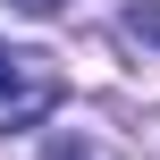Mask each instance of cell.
<instances>
[{
	"mask_svg": "<svg viewBox=\"0 0 160 160\" xmlns=\"http://www.w3.org/2000/svg\"><path fill=\"white\" fill-rule=\"evenodd\" d=\"M59 110V68L42 51H8L0 42V127H42Z\"/></svg>",
	"mask_w": 160,
	"mask_h": 160,
	"instance_id": "6da1fadb",
	"label": "cell"
},
{
	"mask_svg": "<svg viewBox=\"0 0 160 160\" xmlns=\"http://www.w3.org/2000/svg\"><path fill=\"white\" fill-rule=\"evenodd\" d=\"M118 25H127V42H152V51H160V0H135Z\"/></svg>",
	"mask_w": 160,
	"mask_h": 160,
	"instance_id": "7a4b0ae2",
	"label": "cell"
},
{
	"mask_svg": "<svg viewBox=\"0 0 160 160\" xmlns=\"http://www.w3.org/2000/svg\"><path fill=\"white\" fill-rule=\"evenodd\" d=\"M42 160H101V152H93L84 135H59V143H51V152H42Z\"/></svg>",
	"mask_w": 160,
	"mask_h": 160,
	"instance_id": "3957f363",
	"label": "cell"
},
{
	"mask_svg": "<svg viewBox=\"0 0 160 160\" xmlns=\"http://www.w3.org/2000/svg\"><path fill=\"white\" fill-rule=\"evenodd\" d=\"M8 8H25V17H59V0H8Z\"/></svg>",
	"mask_w": 160,
	"mask_h": 160,
	"instance_id": "277c9868",
	"label": "cell"
}]
</instances>
